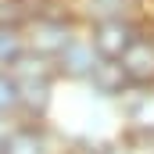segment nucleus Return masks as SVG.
Masks as SVG:
<instances>
[{
    "label": "nucleus",
    "mask_w": 154,
    "mask_h": 154,
    "mask_svg": "<svg viewBox=\"0 0 154 154\" xmlns=\"http://www.w3.org/2000/svg\"><path fill=\"white\" fill-rule=\"evenodd\" d=\"M7 75L18 86L14 118H22V122H50L54 104H57V86H61L57 75H54V65L47 57L25 54L18 65L7 68Z\"/></svg>",
    "instance_id": "1"
},
{
    "label": "nucleus",
    "mask_w": 154,
    "mask_h": 154,
    "mask_svg": "<svg viewBox=\"0 0 154 154\" xmlns=\"http://www.w3.org/2000/svg\"><path fill=\"white\" fill-rule=\"evenodd\" d=\"M65 140H68V133H61L54 122L11 118L0 136V154H57L65 147Z\"/></svg>",
    "instance_id": "2"
},
{
    "label": "nucleus",
    "mask_w": 154,
    "mask_h": 154,
    "mask_svg": "<svg viewBox=\"0 0 154 154\" xmlns=\"http://www.w3.org/2000/svg\"><path fill=\"white\" fill-rule=\"evenodd\" d=\"M143 29H147V18L140 11V14H122V18H108V22H93V25H86V36H90V43H93L100 61H118Z\"/></svg>",
    "instance_id": "3"
},
{
    "label": "nucleus",
    "mask_w": 154,
    "mask_h": 154,
    "mask_svg": "<svg viewBox=\"0 0 154 154\" xmlns=\"http://www.w3.org/2000/svg\"><path fill=\"white\" fill-rule=\"evenodd\" d=\"M97 61H100V57H97V50H93L90 36H86V29H79L75 36L61 47V54H57L50 65H54L57 82H68V86H86V79H90V72L97 68Z\"/></svg>",
    "instance_id": "4"
},
{
    "label": "nucleus",
    "mask_w": 154,
    "mask_h": 154,
    "mask_svg": "<svg viewBox=\"0 0 154 154\" xmlns=\"http://www.w3.org/2000/svg\"><path fill=\"white\" fill-rule=\"evenodd\" d=\"M111 111L118 118V129H133V133H154V86H129Z\"/></svg>",
    "instance_id": "5"
},
{
    "label": "nucleus",
    "mask_w": 154,
    "mask_h": 154,
    "mask_svg": "<svg viewBox=\"0 0 154 154\" xmlns=\"http://www.w3.org/2000/svg\"><path fill=\"white\" fill-rule=\"evenodd\" d=\"M122 72L129 79V86H154V36L151 29H143L133 39V47L118 57Z\"/></svg>",
    "instance_id": "6"
},
{
    "label": "nucleus",
    "mask_w": 154,
    "mask_h": 154,
    "mask_svg": "<svg viewBox=\"0 0 154 154\" xmlns=\"http://www.w3.org/2000/svg\"><path fill=\"white\" fill-rule=\"evenodd\" d=\"M125 90H129V79H125L118 61H97V68L86 79V93L100 104H115Z\"/></svg>",
    "instance_id": "7"
},
{
    "label": "nucleus",
    "mask_w": 154,
    "mask_h": 154,
    "mask_svg": "<svg viewBox=\"0 0 154 154\" xmlns=\"http://www.w3.org/2000/svg\"><path fill=\"white\" fill-rule=\"evenodd\" d=\"M75 18L86 25L93 22H108V18H122V14H140V7H133L129 0H72Z\"/></svg>",
    "instance_id": "8"
},
{
    "label": "nucleus",
    "mask_w": 154,
    "mask_h": 154,
    "mask_svg": "<svg viewBox=\"0 0 154 154\" xmlns=\"http://www.w3.org/2000/svg\"><path fill=\"white\" fill-rule=\"evenodd\" d=\"M25 57V36L14 25H0V72H7L11 65H18Z\"/></svg>",
    "instance_id": "9"
},
{
    "label": "nucleus",
    "mask_w": 154,
    "mask_h": 154,
    "mask_svg": "<svg viewBox=\"0 0 154 154\" xmlns=\"http://www.w3.org/2000/svg\"><path fill=\"white\" fill-rule=\"evenodd\" d=\"M118 140L129 154H154V133H133V129H118Z\"/></svg>",
    "instance_id": "10"
},
{
    "label": "nucleus",
    "mask_w": 154,
    "mask_h": 154,
    "mask_svg": "<svg viewBox=\"0 0 154 154\" xmlns=\"http://www.w3.org/2000/svg\"><path fill=\"white\" fill-rule=\"evenodd\" d=\"M14 108H18V86L7 72H0V118H14Z\"/></svg>",
    "instance_id": "11"
},
{
    "label": "nucleus",
    "mask_w": 154,
    "mask_h": 154,
    "mask_svg": "<svg viewBox=\"0 0 154 154\" xmlns=\"http://www.w3.org/2000/svg\"><path fill=\"white\" fill-rule=\"evenodd\" d=\"M57 154H97V140H86V136H68L65 147Z\"/></svg>",
    "instance_id": "12"
},
{
    "label": "nucleus",
    "mask_w": 154,
    "mask_h": 154,
    "mask_svg": "<svg viewBox=\"0 0 154 154\" xmlns=\"http://www.w3.org/2000/svg\"><path fill=\"white\" fill-rule=\"evenodd\" d=\"M97 154H129V151L122 147V140H118V133H111V136H104V140H97Z\"/></svg>",
    "instance_id": "13"
},
{
    "label": "nucleus",
    "mask_w": 154,
    "mask_h": 154,
    "mask_svg": "<svg viewBox=\"0 0 154 154\" xmlns=\"http://www.w3.org/2000/svg\"><path fill=\"white\" fill-rule=\"evenodd\" d=\"M143 18H147V29H151V36H154V7H151V11H143Z\"/></svg>",
    "instance_id": "14"
},
{
    "label": "nucleus",
    "mask_w": 154,
    "mask_h": 154,
    "mask_svg": "<svg viewBox=\"0 0 154 154\" xmlns=\"http://www.w3.org/2000/svg\"><path fill=\"white\" fill-rule=\"evenodd\" d=\"M129 4H133V7H140V11H147V7H151L154 0H129Z\"/></svg>",
    "instance_id": "15"
},
{
    "label": "nucleus",
    "mask_w": 154,
    "mask_h": 154,
    "mask_svg": "<svg viewBox=\"0 0 154 154\" xmlns=\"http://www.w3.org/2000/svg\"><path fill=\"white\" fill-rule=\"evenodd\" d=\"M4 129H7V125H0V136H4Z\"/></svg>",
    "instance_id": "16"
}]
</instances>
